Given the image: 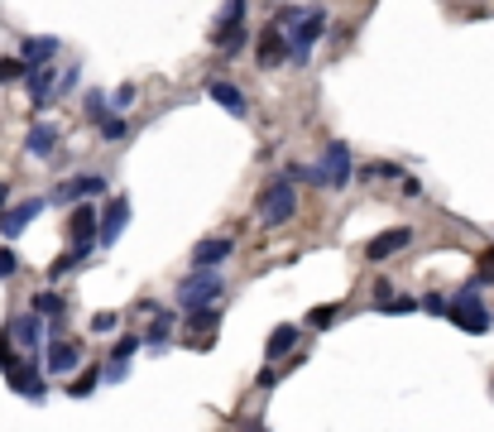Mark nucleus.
Listing matches in <instances>:
<instances>
[{
	"label": "nucleus",
	"mask_w": 494,
	"mask_h": 432,
	"mask_svg": "<svg viewBox=\"0 0 494 432\" xmlns=\"http://www.w3.org/2000/svg\"><path fill=\"white\" fill-rule=\"evenodd\" d=\"M0 370H5V380H10V389H15V394H25V399H34V404L49 399V384L39 380V370H34L29 360H20L10 346H0Z\"/></svg>",
	"instance_id": "nucleus-1"
},
{
	"label": "nucleus",
	"mask_w": 494,
	"mask_h": 432,
	"mask_svg": "<svg viewBox=\"0 0 494 432\" xmlns=\"http://www.w3.org/2000/svg\"><path fill=\"white\" fill-rule=\"evenodd\" d=\"M446 318L461 326V332H470V336H485L490 326H494L490 308H485V298H480L475 288H461V294L451 298V308H446Z\"/></svg>",
	"instance_id": "nucleus-2"
},
{
	"label": "nucleus",
	"mask_w": 494,
	"mask_h": 432,
	"mask_svg": "<svg viewBox=\"0 0 494 432\" xmlns=\"http://www.w3.org/2000/svg\"><path fill=\"white\" fill-rule=\"evenodd\" d=\"M226 294V284H221V274H202V270H192L178 284V302L187 312H202V308H216V298Z\"/></svg>",
	"instance_id": "nucleus-3"
},
{
	"label": "nucleus",
	"mask_w": 494,
	"mask_h": 432,
	"mask_svg": "<svg viewBox=\"0 0 494 432\" xmlns=\"http://www.w3.org/2000/svg\"><path fill=\"white\" fill-rule=\"evenodd\" d=\"M293 212H298V192H293L288 178H274L260 197V221L264 226H288Z\"/></svg>",
	"instance_id": "nucleus-4"
},
{
	"label": "nucleus",
	"mask_w": 494,
	"mask_h": 432,
	"mask_svg": "<svg viewBox=\"0 0 494 432\" xmlns=\"http://www.w3.org/2000/svg\"><path fill=\"white\" fill-rule=\"evenodd\" d=\"M211 43H216L221 53H240L245 49V0L221 5V20L211 25Z\"/></svg>",
	"instance_id": "nucleus-5"
},
{
	"label": "nucleus",
	"mask_w": 494,
	"mask_h": 432,
	"mask_svg": "<svg viewBox=\"0 0 494 432\" xmlns=\"http://www.w3.org/2000/svg\"><path fill=\"white\" fill-rule=\"evenodd\" d=\"M308 178L312 183H326V188H346V183H350V149L346 145H326L322 163H312Z\"/></svg>",
	"instance_id": "nucleus-6"
},
{
	"label": "nucleus",
	"mask_w": 494,
	"mask_h": 432,
	"mask_svg": "<svg viewBox=\"0 0 494 432\" xmlns=\"http://www.w3.org/2000/svg\"><path fill=\"white\" fill-rule=\"evenodd\" d=\"M322 34H326V10H308V15H302V20H298V25H293V29H288V43H293V58H298V63H302V58H308V53H312V43H317V39H322Z\"/></svg>",
	"instance_id": "nucleus-7"
},
{
	"label": "nucleus",
	"mask_w": 494,
	"mask_h": 432,
	"mask_svg": "<svg viewBox=\"0 0 494 432\" xmlns=\"http://www.w3.org/2000/svg\"><path fill=\"white\" fill-rule=\"evenodd\" d=\"M67 236H73L77 250H91V245L101 240V216H97V207H87L82 202L73 216H67Z\"/></svg>",
	"instance_id": "nucleus-8"
},
{
	"label": "nucleus",
	"mask_w": 494,
	"mask_h": 432,
	"mask_svg": "<svg viewBox=\"0 0 494 432\" xmlns=\"http://www.w3.org/2000/svg\"><path fill=\"white\" fill-rule=\"evenodd\" d=\"M43 207H49L43 197H29V202L5 207V216H0V236H5V240H20V236H25V226H29V221L43 212Z\"/></svg>",
	"instance_id": "nucleus-9"
},
{
	"label": "nucleus",
	"mask_w": 494,
	"mask_h": 432,
	"mask_svg": "<svg viewBox=\"0 0 494 432\" xmlns=\"http://www.w3.org/2000/svg\"><path fill=\"white\" fill-rule=\"evenodd\" d=\"M101 192H106V178H101V173H77V178L58 183L49 202H82V197H101Z\"/></svg>",
	"instance_id": "nucleus-10"
},
{
	"label": "nucleus",
	"mask_w": 494,
	"mask_h": 432,
	"mask_svg": "<svg viewBox=\"0 0 494 432\" xmlns=\"http://www.w3.org/2000/svg\"><path fill=\"white\" fill-rule=\"evenodd\" d=\"M235 255V240H226V236H211V240H202L192 250V270H202V274H216V264H226Z\"/></svg>",
	"instance_id": "nucleus-11"
},
{
	"label": "nucleus",
	"mask_w": 494,
	"mask_h": 432,
	"mask_svg": "<svg viewBox=\"0 0 494 432\" xmlns=\"http://www.w3.org/2000/svg\"><path fill=\"white\" fill-rule=\"evenodd\" d=\"M284 58H293V43H288V29L269 25L260 34V67H278Z\"/></svg>",
	"instance_id": "nucleus-12"
},
{
	"label": "nucleus",
	"mask_w": 494,
	"mask_h": 432,
	"mask_svg": "<svg viewBox=\"0 0 494 432\" xmlns=\"http://www.w3.org/2000/svg\"><path fill=\"white\" fill-rule=\"evenodd\" d=\"M58 145H63V130H58V125H49V121H39V125L25 135V149H29L34 159H53Z\"/></svg>",
	"instance_id": "nucleus-13"
},
{
	"label": "nucleus",
	"mask_w": 494,
	"mask_h": 432,
	"mask_svg": "<svg viewBox=\"0 0 494 432\" xmlns=\"http://www.w3.org/2000/svg\"><path fill=\"white\" fill-rule=\"evenodd\" d=\"M207 97L216 101V106H226L235 121H245V115H250V101H245V91L235 87V82H221V77H216V82L207 87Z\"/></svg>",
	"instance_id": "nucleus-14"
},
{
	"label": "nucleus",
	"mask_w": 494,
	"mask_h": 432,
	"mask_svg": "<svg viewBox=\"0 0 494 432\" xmlns=\"http://www.w3.org/2000/svg\"><path fill=\"white\" fill-rule=\"evenodd\" d=\"M408 240H413V231H408V226H394V231H380V236H374L370 245H365V255H370V260L374 264H380V260H389V255H398V250H404V245Z\"/></svg>",
	"instance_id": "nucleus-15"
},
{
	"label": "nucleus",
	"mask_w": 494,
	"mask_h": 432,
	"mask_svg": "<svg viewBox=\"0 0 494 432\" xmlns=\"http://www.w3.org/2000/svg\"><path fill=\"white\" fill-rule=\"evenodd\" d=\"M216 322H221V308H202V312H187V336L192 342L187 346H211V336H216Z\"/></svg>",
	"instance_id": "nucleus-16"
},
{
	"label": "nucleus",
	"mask_w": 494,
	"mask_h": 432,
	"mask_svg": "<svg viewBox=\"0 0 494 432\" xmlns=\"http://www.w3.org/2000/svg\"><path fill=\"white\" fill-rule=\"evenodd\" d=\"M82 360V342H53L49 346V375H67Z\"/></svg>",
	"instance_id": "nucleus-17"
},
{
	"label": "nucleus",
	"mask_w": 494,
	"mask_h": 432,
	"mask_svg": "<svg viewBox=\"0 0 494 432\" xmlns=\"http://www.w3.org/2000/svg\"><path fill=\"white\" fill-rule=\"evenodd\" d=\"M125 221H130V207H125V197H115V202L101 212V245H111L115 236H121Z\"/></svg>",
	"instance_id": "nucleus-18"
},
{
	"label": "nucleus",
	"mask_w": 494,
	"mask_h": 432,
	"mask_svg": "<svg viewBox=\"0 0 494 432\" xmlns=\"http://www.w3.org/2000/svg\"><path fill=\"white\" fill-rule=\"evenodd\" d=\"M53 91H58V77H53V67H34L29 73V97H34V106H49L53 101Z\"/></svg>",
	"instance_id": "nucleus-19"
},
{
	"label": "nucleus",
	"mask_w": 494,
	"mask_h": 432,
	"mask_svg": "<svg viewBox=\"0 0 494 432\" xmlns=\"http://www.w3.org/2000/svg\"><path fill=\"white\" fill-rule=\"evenodd\" d=\"M293 346H298V326L293 322H284V326H274V332H269V342H264V356L269 360H284Z\"/></svg>",
	"instance_id": "nucleus-20"
},
{
	"label": "nucleus",
	"mask_w": 494,
	"mask_h": 432,
	"mask_svg": "<svg viewBox=\"0 0 494 432\" xmlns=\"http://www.w3.org/2000/svg\"><path fill=\"white\" fill-rule=\"evenodd\" d=\"M58 53V39H25V53H20V63L29 67H49V58Z\"/></svg>",
	"instance_id": "nucleus-21"
},
{
	"label": "nucleus",
	"mask_w": 494,
	"mask_h": 432,
	"mask_svg": "<svg viewBox=\"0 0 494 432\" xmlns=\"http://www.w3.org/2000/svg\"><path fill=\"white\" fill-rule=\"evenodd\" d=\"M5 332L15 336L25 351H39V318H10V322H5Z\"/></svg>",
	"instance_id": "nucleus-22"
},
{
	"label": "nucleus",
	"mask_w": 494,
	"mask_h": 432,
	"mask_svg": "<svg viewBox=\"0 0 494 432\" xmlns=\"http://www.w3.org/2000/svg\"><path fill=\"white\" fill-rule=\"evenodd\" d=\"M169 332H173V312H159L154 326H149V336H145V346H154V351H163V346H169Z\"/></svg>",
	"instance_id": "nucleus-23"
},
{
	"label": "nucleus",
	"mask_w": 494,
	"mask_h": 432,
	"mask_svg": "<svg viewBox=\"0 0 494 432\" xmlns=\"http://www.w3.org/2000/svg\"><path fill=\"white\" fill-rule=\"evenodd\" d=\"M34 318L58 322V318H63V298H58V294H34Z\"/></svg>",
	"instance_id": "nucleus-24"
},
{
	"label": "nucleus",
	"mask_w": 494,
	"mask_h": 432,
	"mask_svg": "<svg viewBox=\"0 0 494 432\" xmlns=\"http://www.w3.org/2000/svg\"><path fill=\"white\" fill-rule=\"evenodd\" d=\"M360 178H365V183H374V178H398V183H408L398 163H365V169H360Z\"/></svg>",
	"instance_id": "nucleus-25"
},
{
	"label": "nucleus",
	"mask_w": 494,
	"mask_h": 432,
	"mask_svg": "<svg viewBox=\"0 0 494 432\" xmlns=\"http://www.w3.org/2000/svg\"><path fill=\"white\" fill-rule=\"evenodd\" d=\"M0 82H29V67L20 58H0Z\"/></svg>",
	"instance_id": "nucleus-26"
},
{
	"label": "nucleus",
	"mask_w": 494,
	"mask_h": 432,
	"mask_svg": "<svg viewBox=\"0 0 494 432\" xmlns=\"http://www.w3.org/2000/svg\"><path fill=\"white\" fill-rule=\"evenodd\" d=\"M106 106H111V97H106V91H87V115L97 125H106Z\"/></svg>",
	"instance_id": "nucleus-27"
},
{
	"label": "nucleus",
	"mask_w": 494,
	"mask_h": 432,
	"mask_svg": "<svg viewBox=\"0 0 494 432\" xmlns=\"http://www.w3.org/2000/svg\"><path fill=\"white\" fill-rule=\"evenodd\" d=\"M139 346H145V336H121V342H115V351H111V360H125V365H130V356L139 351Z\"/></svg>",
	"instance_id": "nucleus-28"
},
{
	"label": "nucleus",
	"mask_w": 494,
	"mask_h": 432,
	"mask_svg": "<svg viewBox=\"0 0 494 432\" xmlns=\"http://www.w3.org/2000/svg\"><path fill=\"white\" fill-rule=\"evenodd\" d=\"M87 255H91V250H73V255H63V260L53 264V274H73V270H82V264H87Z\"/></svg>",
	"instance_id": "nucleus-29"
},
{
	"label": "nucleus",
	"mask_w": 494,
	"mask_h": 432,
	"mask_svg": "<svg viewBox=\"0 0 494 432\" xmlns=\"http://www.w3.org/2000/svg\"><path fill=\"white\" fill-rule=\"evenodd\" d=\"M125 130H130V125H125V115H106L101 139H125Z\"/></svg>",
	"instance_id": "nucleus-30"
},
{
	"label": "nucleus",
	"mask_w": 494,
	"mask_h": 432,
	"mask_svg": "<svg viewBox=\"0 0 494 432\" xmlns=\"http://www.w3.org/2000/svg\"><path fill=\"white\" fill-rule=\"evenodd\" d=\"M97 380H101V370H87V375H82V380H77V384H73V389H67V394H73V399H87V394L97 389Z\"/></svg>",
	"instance_id": "nucleus-31"
},
{
	"label": "nucleus",
	"mask_w": 494,
	"mask_h": 432,
	"mask_svg": "<svg viewBox=\"0 0 494 432\" xmlns=\"http://www.w3.org/2000/svg\"><path fill=\"white\" fill-rule=\"evenodd\" d=\"M15 270H20V255L10 250V245H0V279H10Z\"/></svg>",
	"instance_id": "nucleus-32"
},
{
	"label": "nucleus",
	"mask_w": 494,
	"mask_h": 432,
	"mask_svg": "<svg viewBox=\"0 0 494 432\" xmlns=\"http://www.w3.org/2000/svg\"><path fill=\"white\" fill-rule=\"evenodd\" d=\"M125 375H130V365H125V360H111V365L101 370V380H106V384H121Z\"/></svg>",
	"instance_id": "nucleus-33"
},
{
	"label": "nucleus",
	"mask_w": 494,
	"mask_h": 432,
	"mask_svg": "<svg viewBox=\"0 0 494 432\" xmlns=\"http://www.w3.org/2000/svg\"><path fill=\"white\" fill-rule=\"evenodd\" d=\"M130 101H135V87H115V91H111V106H115V111H125Z\"/></svg>",
	"instance_id": "nucleus-34"
},
{
	"label": "nucleus",
	"mask_w": 494,
	"mask_h": 432,
	"mask_svg": "<svg viewBox=\"0 0 494 432\" xmlns=\"http://www.w3.org/2000/svg\"><path fill=\"white\" fill-rule=\"evenodd\" d=\"M422 308H427V312H437V318H446V308H451V302H446L442 294H427V298H422Z\"/></svg>",
	"instance_id": "nucleus-35"
},
{
	"label": "nucleus",
	"mask_w": 494,
	"mask_h": 432,
	"mask_svg": "<svg viewBox=\"0 0 494 432\" xmlns=\"http://www.w3.org/2000/svg\"><path fill=\"white\" fill-rule=\"evenodd\" d=\"M115 326V312H97V318H91V332H111Z\"/></svg>",
	"instance_id": "nucleus-36"
},
{
	"label": "nucleus",
	"mask_w": 494,
	"mask_h": 432,
	"mask_svg": "<svg viewBox=\"0 0 494 432\" xmlns=\"http://www.w3.org/2000/svg\"><path fill=\"white\" fill-rule=\"evenodd\" d=\"M336 322V308H322V312H312V326H332Z\"/></svg>",
	"instance_id": "nucleus-37"
},
{
	"label": "nucleus",
	"mask_w": 494,
	"mask_h": 432,
	"mask_svg": "<svg viewBox=\"0 0 494 432\" xmlns=\"http://www.w3.org/2000/svg\"><path fill=\"white\" fill-rule=\"evenodd\" d=\"M5 202H10V188L0 183V216H5Z\"/></svg>",
	"instance_id": "nucleus-38"
}]
</instances>
